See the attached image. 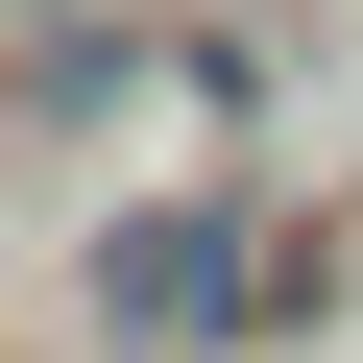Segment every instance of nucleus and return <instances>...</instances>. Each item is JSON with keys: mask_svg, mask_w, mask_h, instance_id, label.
I'll return each mask as SVG.
<instances>
[{"mask_svg": "<svg viewBox=\"0 0 363 363\" xmlns=\"http://www.w3.org/2000/svg\"><path fill=\"white\" fill-rule=\"evenodd\" d=\"M97 315H121L145 363H169V339H218V315H242V242H218V218H145V242L97 267Z\"/></svg>", "mask_w": 363, "mask_h": 363, "instance_id": "f257e3e1", "label": "nucleus"}]
</instances>
